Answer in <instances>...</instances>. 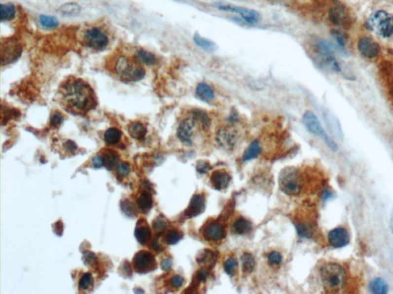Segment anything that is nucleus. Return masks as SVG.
Here are the masks:
<instances>
[{"label": "nucleus", "instance_id": "nucleus-1", "mask_svg": "<svg viewBox=\"0 0 393 294\" xmlns=\"http://www.w3.org/2000/svg\"><path fill=\"white\" fill-rule=\"evenodd\" d=\"M61 105L72 115H85L97 107L96 93L85 80L70 76L61 84L58 90Z\"/></svg>", "mask_w": 393, "mask_h": 294}, {"label": "nucleus", "instance_id": "nucleus-2", "mask_svg": "<svg viewBox=\"0 0 393 294\" xmlns=\"http://www.w3.org/2000/svg\"><path fill=\"white\" fill-rule=\"evenodd\" d=\"M113 71L122 82H136L143 79L146 71L135 56L120 55L114 59Z\"/></svg>", "mask_w": 393, "mask_h": 294}, {"label": "nucleus", "instance_id": "nucleus-3", "mask_svg": "<svg viewBox=\"0 0 393 294\" xmlns=\"http://www.w3.org/2000/svg\"><path fill=\"white\" fill-rule=\"evenodd\" d=\"M321 280L324 289L328 293H338L343 289L347 274L341 265L327 263L321 269Z\"/></svg>", "mask_w": 393, "mask_h": 294}, {"label": "nucleus", "instance_id": "nucleus-4", "mask_svg": "<svg viewBox=\"0 0 393 294\" xmlns=\"http://www.w3.org/2000/svg\"><path fill=\"white\" fill-rule=\"evenodd\" d=\"M80 41L86 48L100 52L105 50L109 45L110 37L104 29L94 26L82 31Z\"/></svg>", "mask_w": 393, "mask_h": 294}, {"label": "nucleus", "instance_id": "nucleus-5", "mask_svg": "<svg viewBox=\"0 0 393 294\" xmlns=\"http://www.w3.org/2000/svg\"><path fill=\"white\" fill-rule=\"evenodd\" d=\"M366 26L379 36L390 38L393 35V16L386 11H376L368 18Z\"/></svg>", "mask_w": 393, "mask_h": 294}, {"label": "nucleus", "instance_id": "nucleus-6", "mask_svg": "<svg viewBox=\"0 0 393 294\" xmlns=\"http://www.w3.org/2000/svg\"><path fill=\"white\" fill-rule=\"evenodd\" d=\"M279 186L283 192L288 196H297L303 187V178L295 167H286L279 176Z\"/></svg>", "mask_w": 393, "mask_h": 294}, {"label": "nucleus", "instance_id": "nucleus-7", "mask_svg": "<svg viewBox=\"0 0 393 294\" xmlns=\"http://www.w3.org/2000/svg\"><path fill=\"white\" fill-rule=\"evenodd\" d=\"M317 59L322 67L333 72H343V67L337 61L332 46L325 40H317L314 44Z\"/></svg>", "mask_w": 393, "mask_h": 294}, {"label": "nucleus", "instance_id": "nucleus-8", "mask_svg": "<svg viewBox=\"0 0 393 294\" xmlns=\"http://www.w3.org/2000/svg\"><path fill=\"white\" fill-rule=\"evenodd\" d=\"M303 122L307 130L320 137L331 150H333V152H337L339 150L337 144L329 137V135H327V133L322 128L319 119L317 118L314 113L312 111H307L305 113L303 117Z\"/></svg>", "mask_w": 393, "mask_h": 294}, {"label": "nucleus", "instance_id": "nucleus-9", "mask_svg": "<svg viewBox=\"0 0 393 294\" xmlns=\"http://www.w3.org/2000/svg\"><path fill=\"white\" fill-rule=\"evenodd\" d=\"M23 53V46L16 37L2 39L1 43V63L8 65L17 61Z\"/></svg>", "mask_w": 393, "mask_h": 294}, {"label": "nucleus", "instance_id": "nucleus-10", "mask_svg": "<svg viewBox=\"0 0 393 294\" xmlns=\"http://www.w3.org/2000/svg\"><path fill=\"white\" fill-rule=\"evenodd\" d=\"M134 270L139 273H147L157 268L155 258L151 252L140 251L135 255L132 261Z\"/></svg>", "mask_w": 393, "mask_h": 294}, {"label": "nucleus", "instance_id": "nucleus-11", "mask_svg": "<svg viewBox=\"0 0 393 294\" xmlns=\"http://www.w3.org/2000/svg\"><path fill=\"white\" fill-rule=\"evenodd\" d=\"M216 8L222 11L235 12L237 14L240 15L241 17L249 24H256V23L260 21V13L258 12H256V11L253 10V9L245 7H238V6H232V5H222V4H218V5H216Z\"/></svg>", "mask_w": 393, "mask_h": 294}, {"label": "nucleus", "instance_id": "nucleus-12", "mask_svg": "<svg viewBox=\"0 0 393 294\" xmlns=\"http://www.w3.org/2000/svg\"><path fill=\"white\" fill-rule=\"evenodd\" d=\"M216 140L220 147L231 150L237 143V131L232 126H223L216 132Z\"/></svg>", "mask_w": 393, "mask_h": 294}, {"label": "nucleus", "instance_id": "nucleus-13", "mask_svg": "<svg viewBox=\"0 0 393 294\" xmlns=\"http://www.w3.org/2000/svg\"><path fill=\"white\" fill-rule=\"evenodd\" d=\"M202 235L210 242H219L225 237V229L219 222H210L203 229Z\"/></svg>", "mask_w": 393, "mask_h": 294}, {"label": "nucleus", "instance_id": "nucleus-14", "mask_svg": "<svg viewBox=\"0 0 393 294\" xmlns=\"http://www.w3.org/2000/svg\"><path fill=\"white\" fill-rule=\"evenodd\" d=\"M328 241L333 248H343L350 244V233L345 228L337 227L328 234Z\"/></svg>", "mask_w": 393, "mask_h": 294}, {"label": "nucleus", "instance_id": "nucleus-15", "mask_svg": "<svg viewBox=\"0 0 393 294\" xmlns=\"http://www.w3.org/2000/svg\"><path fill=\"white\" fill-rule=\"evenodd\" d=\"M196 122L194 118H186L179 124L177 136L181 142L186 144H192V137L195 128Z\"/></svg>", "mask_w": 393, "mask_h": 294}, {"label": "nucleus", "instance_id": "nucleus-16", "mask_svg": "<svg viewBox=\"0 0 393 294\" xmlns=\"http://www.w3.org/2000/svg\"><path fill=\"white\" fill-rule=\"evenodd\" d=\"M358 49L363 57L372 59L379 54V45L370 37H362L358 42Z\"/></svg>", "mask_w": 393, "mask_h": 294}, {"label": "nucleus", "instance_id": "nucleus-17", "mask_svg": "<svg viewBox=\"0 0 393 294\" xmlns=\"http://www.w3.org/2000/svg\"><path fill=\"white\" fill-rule=\"evenodd\" d=\"M205 197L201 194H197L193 196L184 214L189 218L198 216L205 211Z\"/></svg>", "mask_w": 393, "mask_h": 294}, {"label": "nucleus", "instance_id": "nucleus-18", "mask_svg": "<svg viewBox=\"0 0 393 294\" xmlns=\"http://www.w3.org/2000/svg\"><path fill=\"white\" fill-rule=\"evenodd\" d=\"M230 182V176L224 170H216L211 176V182L216 190L221 191L227 189Z\"/></svg>", "mask_w": 393, "mask_h": 294}, {"label": "nucleus", "instance_id": "nucleus-19", "mask_svg": "<svg viewBox=\"0 0 393 294\" xmlns=\"http://www.w3.org/2000/svg\"><path fill=\"white\" fill-rule=\"evenodd\" d=\"M135 235L138 241L143 245L147 244L151 239V229L149 228L148 225L144 218H141L138 222L136 228H135Z\"/></svg>", "mask_w": 393, "mask_h": 294}, {"label": "nucleus", "instance_id": "nucleus-20", "mask_svg": "<svg viewBox=\"0 0 393 294\" xmlns=\"http://www.w3.org/2000/svg\"><path fill=\"white\" fill-rule=\"evenodd\" d=\"M323 115L331 133H333V136L336 138L342 140L343 137V130L337 118L328 111H324Z\"/></svg>", "mask_w": 393, "mask_h": 294}, {"label": "nucleus", "instance_id": "nucleus-21", "mask_svg": "<svg viewBox=\"0 0 393 294\" xmlns=\"http://www.w3.org/2000/svg\"><path fill=\"white\" fill-rule=\"evenodd\" d=\"M138 208L143 213L148 212L152 208L153 200L151 193L147 191L142 192L136 200Z\"/></svg>", "mask_w": 393, "mask_h": 294}, {"label": "nucleus", "instance_id": "nucleus-22", "mask_svg": "<svg viewBox=\"0 0 393 294\" xmlns=\"http://www.w3.org/2000/svg\"><path fill=\"white\" fill-rule=\"evenodd\" d=\"M251 229V223L245 218H238L232 225V232L239 235H244L249 233Z\"/></svg>", "mask_w": 393, "mask_h": 294}, {"label": "nucleus", "instance_id": "nucleus-23", "mask_svg": "<svg viewBox=\"0 0 393 294\" xmlns=\"http://www.w3.org/2000/svg\"><path fill=\"white\" fill-rule=\"evenodd\" d=\"M196 94L205 102H210L214 99L213 89L205 83H201L198 85L196 88Z\"/></svg>", "mask_w": 393, "mask_h": 294}, {"label": "nucleus", "instance_id": "nucleus-24", "mask_svg": "<svg viewBox=\"0 0 393 294\" xmlns=\"http://www.w3.org/2000/svg\"><path fill=\"white\" fill-rule=\"evenodd\" d=\"M128 131L132 138L138 140H143L147 134L145 126L140 122H135L129 124Z\"/></svg>", "mask_w": 393, "mask_h": 294}, {"label": "nucleus", "instance_id": "nucleus-25", "mask_svg": "<svg viewBox=\"0 0 393 294\" xmlns=\"http://www.w3.org/2000/svg\"><path fill=\"white\" fill-rule=\"evenodd\" d=\"M104 159V166L108 170H113L114 167L118 166L119 161V156L118 152L111 149H106L104 154L102 155Z\"/></svg>", "mask_w": 393, "mask_h": 294}, {"label": "nucleus", "instance_id": "nucleus-26", "mask_svg": "<svg viewBox=\"0 0 393 294\" xmlns=\"http://www.w3.org/2000/svg\"><path fill=\"white\" fill-rule=\"evenodd\" d=\"M260 152H261V149H260V144L257 140H254L250 144L249 147L245 150V154L243 156V161L248 162L251 159H256L260 154Z\"/></svg>", "mask_w": 393, "mask_h": 294}, {"label": "nucleus", "instance_id": "nucleus-27", "mask_svg": "<svg viewBox=\"0 0 393 294\" xmlns=\"http://www.w3.org/2000/svg\"><path fill=\"white\" fill-rule=\"evenodd\" d=\"M121 136H122V133H121V130H120L119 129L114 128V127L107 129L106 133H104L105 142H106L107 145H115V144H118V143L120 142Z\"/></svg>", "mask_w": 393, "mask_h": 294}, {"label": "nucleus", "instance_id": "nucleus-28", "mask_svg": "<svg viewBox=\"0 0 393 294\" xmlns=\"http://www.w3.org/2000/svg\"><path fill=\"white\" fill-rule=\"evenodd\" d=\"M369 290L373 294H386L388 292V284L383 278H376L369 284Z\"/></svg>", "mask_w": 393, "mask_h": 294}, {"label": "nucleus", "instance_id": "nucleus-29", "mask_svg": "<svg viewBox=\"0 0 393 294\" xmlns=\"http://www.w3.org/2000/svg\"><path fill=\"white\" fill-rule=\"evenodd\" d=\"M59 11L63 16H74L81 12V7L76 2H67L61 5Z\"/></svg>", "mask_w": 393, "mask_h": 294}, {"label": "nucleus", "instance_id": "nucleus-30", "mask_svg": "<svg viewBox=\"0 0 393 294\" xmlns=\"http://www.w3.org/2000/svg\"><path fill=\"white\" fill-rule=\"evenodd\" d=\"M135 56L138 58L139 61L142 64H147V65H154L158 63V59L151 52L140 49L136 52Z\"/></svg>", "mask_w": 393, "mask_h": 294}, {"label": "nucleus", "instance_id": "nucleus-31", "mask_svg": "<svg viewBox=\"0 0 393 294\" xmlns=\"http://www.w3.org/2000/svg\"><path fill=\"white\" fill-rule=\"evenodd\" d=\"M194 41L196 45L207 52H214L217 49L216 44L207 38H203L202 36L198 35V33H196L194 35Z\"/></svg>", "mask_w": 393, "mask_h": 294}, {"label": "nucleus", "instance_id": "nucleus-32", "mask_svg": "<svg viewBox=\"0 0 393 294\" xmlns=\"http://www.w3.org/2000/svg\"><path fill=\"white\" fill-rule=\"evenodd\" d=\"M315 227L311 222H303L296 225L297 233L300 237L310 238L314 235Z\"/></svg>", "mask_w": 393, "mask_h": 294}, {"label": "nucleus", "instance_id": "nucleus-33", "mask_svg": "<svg viewBox=\"0 0 393 294\" xmlns=\"http://www.w3.org/2000/svg\"><path fill=\"white\" fill-rule=\"evenodd\" d=\"M242 269L245 273H251L255 268V260L250 253H245L241 258Z\"/></svg>", "mask_w": 393, "mask_h": 294}, {"label": "nucleus", "instance_id": "nucleus-34", "mask_svg": "<svg viewBox=\"0 0 393 294\" xmlns=\"http://www.w3.org/2000/svg\"><path fill=\"white\" fill-rule=\"evenodd\" d=\"M216 255L211 250H205L197 258L198 263L205 266H212L216 262Z\"/></svg>", "mask_w": 393, "mask_h": 294}, {"label": "nucleus", "instance_id": "nucleus-35", "mask_svg": "<svg viewBox=\"0 0 393 294\" xmlns=\"http://www.w3.org/2000/svg\"><path fill=\"white\" fill-rule=\"evenodd\" d=\"M15 16H16V8L13 4L5 3L1 5V19L2 21L12 20Z\"/></svg>", "mask_w": 393, "mask_h": 294}, {"label": "nucleus", "instance_id": "nucleus-36", "mask_svg": "<svg viewBox=\"0 0 393 294\" xmlns=\"http://www.w3.org/2000/svg\"><path fill=\"white\" fill-rule=\"evenodd\" d=\"M193 118L195 119L197 123L201 124L204 128H207L210 125V119L206 113L201 111V110H194L193 112Z\"/></svg>", "mask_w": 393, "mask_h": 294}, {"label": "nucleus", "instance_id": "nucleus-37", "mask_svg": "<svg viewBox=\"0 0 393 294\" xmlns=\"http://www.w3.org/2000/svg\"><path fill=\"white\" fill-rule=\"evenodd\" d=\"M38 21H39L40 24L47 29L56 28L59 24V21L56 17L45 16V15H41L38 18Z\"/></svg>", "mask_w": 393, "mask_h": 294}, {"label": "nucleus", "instance_id": "nucleus-38", "mask_svg": "<svg viewBox=\"0 0 393 294\" xmlns=\"http://www.w3.org/2000/svg\"><path fill=\"white\" fill-rule=\"evenodd\" d=\"M182 235L179 231L173 230L168 231L167 232L166 235H165V241L167 244L173 245V244H177L179 241H180L181 239Z\"/></svg>", "mask_w": 393, "mask_h": 294}, {"label": "nucleus", "instance_id": "nucleus-39", "mask_svg": "<svg viewBox=\"0 0 393 294\" xmlns=\"http://www.w3.org/2000/svg\"><path fill=\"white\" fill-rule=\"evenodd\" d=\"M238 261L235 258H229L226 260L223 264V268L226 273L229 275L233 276L235 273L236 270L238 268Z\"/></svg>", "mask_w": 393, "mask_h": 294}, {"label": "nucleus", "instance_id": "nucleus-40", "mask_svg": "<svg viewBox=\"0 0 393 294\" xmlns=\"http://www.w3.org/2000/svg\"><path fill=\"white\" fill-rule=\"evenodd\" d=\"M79 289L82 291H88L90 287H93V278L90 273H86L81 277L78 284Z\"/></svg>", "mask_w": 393, "mask_h": 294}, {"label": "nucleus", "instance_id": "nucleus-41", "mask_svg": "<svg viewBox=\"0 0 393 294\" xmlns=\"http://www.w3.org/2000/svg\"><path fill=\"white\" fill-rule=\"evenodd\" d=\"M121 209L125 213V215L129 217H134L136 215V209L135 206L133 203H131L128 200H125L121 203Z\"/></svg>", "mask_w": 393, "mask_h": 294}, {"label": "nucleus", "instance_id": "nucleus-42", "mask_svg": "<svg viewBox=\"0 0 393 294\" xmlns=\"http://www.w3.org/2000/svg\"><path fill=\"white\" fill-rule=\"evenodd\" d=\"M342 12H343L340 9H331L330 12H329V19L333 24L340 26L342 22L343 21V15L342 14Z\"/></svg>", "mask_w": 393, "mask_h": 294}, {"label": "nucleus", "instance_id": "nucleus-43", "mask_svg": "<svg viewBox=\"0 0 393 294\" xmlns=\"http://www.w3.org/2000/svg\"><path fill=\"white\" fill-rule=\"evenodd\" d=\"M152 227L155 232L161 233L164 232L167 228L166 220L162 216H158L153 221Z\"/></svg>", "mask_w": 393, "mask_h": 294}, {"label": "nucleus", "instance_id": "nucleus-44", "mask_svg": "<svg viewBox=\"0 0 393 294\" xmlns=\"http://www.w3.org/2000/svg\"><path fill=\"white\" fill-rule=\"evenodd\" d=\"M64 121V116L59 111H54L51 115L50 124L53 127H58Z\"/></svg>", "mask_w": 393, "mask_h": 294}, {"label": "nucleus", "instance_id": "nucleus-45", "mask_svg": "<svg viewBox=\"0 0 393 294\" xmlns=\"http://www.w3.org/2000/svg\"><path fill=\"white\" fill-rule=\"evenodd\" d=\"M269 264L272 266H277L282 263L283 258L281 253L277 251H272L267 256Z\"/></svg>", "mask_w": 393, "mask_h": 294}, {"label": "nucleus", "instance_id": "nucleus-46", "mask_svg": "<svg viewBox=\"0 0 393 294\" xmlns=\"http://www.w3.org/2000/svg\"><path fill=\"white\" fill-rule=\"evenodd\" d=\"M131 170L130 164L128 163H122L117 166V174L120 177H125L129 174Z\"/></svg>", "mask_w": 393, "mask_h": 294}, {"label": "nucleus", "instance_id": "nucleus-47", "mask_svg": "<svg viewBox=\"0 0 393 294\" xmlns=\"http://www.w3.org/2000/svg\"><path fill=\"white\" fill-rule=\"evenodd\" d=\"M210 277L209 270L206 268H201L196 273V279L199 283H205Z\"/></svg>", "mask_w": 393, "mask_h": 294}, {"label": "nucleus", "instance_id": "nucleus-48", "mask_svg": "<svg viewBox=\"0 0 393 294\" xmlns=\"http://www.w3.org/2000/svg\"><path fill=\"white\" fill-rule=\"evenodd\" d=\"M184 280L181 276L180 275H174L171 278L170 284L175 289H179L182 286L184 285Z\"/></svg>", "mask_w": 393, "mask_h": 294}, {"label": "nucleus", "instance_id": "nucleus-49", "mask_svg": "<svg viewBox=\"0 0 393 294\" xmlns=\"http://www.w3.org/2000/svg\"><path fill=\"white\" fill-rule=\"evenodd\" d=\"M196 169H197V171L201 173V174H206L211 170V165L209 164L208 162L201 160V161H198V163H197Z\"/></svg>", "mask_w": 393, "mask_h": 294}, {"label": "nucleus", "instance_id": "nucleus-50", "mask_svg": "<svg viewBox=\"0 0 393 294\" xmlns=\"http://www.w3.org/2000/svg\"><path fill=\"white\" fill-rule=\"evenodd\" d=\"M333 35L338 45L342 47L344 46L345 44L347 42V38L343 32L340 31H334L333 32Z\"/></svg>", "mask_w": 393, "mask_h": 294}, {"label": "nucleus", "instance_id": "nucleus-51", "mask_svg": "<svg viewBox=\"0 0 393 294\" xmlns=\"http://www.w3.org/2000/svg\"><path fill=\"white\" fill-rule=\"evenodd\" d=\"M92 165L96 168H101L104 166V159L102 155H97L92 159Z\"/></svg>", "mask_w": 393, "mask_h": 294}, {"label": "nucleus", "instance_id": "nucleus-52", "mask_svg": "<svg viewBox=\"0 0 393 294\" xmlns=\"http://www.w3.org/2000/svg\"><path fill=\"white\" fill-rule=\"evenodd\" d=\"M159 239V237H155L154 240H153L152 243H151L152 249L154 250L156 252H161V251L164 250L163 245L160 243Z\"/></svg>", "mask_w": 393, "mask_h": 294}, {"label": "nucleus", "instance_id": "nucleus-53", "mask_svg": "<svg viewBox=\"0 0 393 294\" xmlns=\"http://www.w3.org/2000/svg\"><path fill=\"white\" fill-rule=\"evenodd\" d=\"M172 266V260L171 258H165L161 262V267L164 270H170Z\"/></svg>", "mask_w": 393, "mask_h": 294}, {"label": "nucleus", "instance_id": "nucleus-54", "mask_svg": "<svg viewBox=\"0 0 393 294\" xmlns=\"http://www.w3.org/2000/svg\"><path fill=\"white\" fill-rule=\"evenodd\" d=\"M84 259H86V261H85V265H92L96 261V256L91 252L87 253L85 256L84 257Z\"/></svg>", "mask_w": 393, "mask_h": 294}, {"label": "nucleus", "instance_id": "nucleus-55", "mask_svg": "<svg viewBox=\"0 0 393 294\" xmlns=\"http://www.w3.org/2000/svg\"><path fill=\"white\" fill-rule=\"evenodd\" d=\"M64 147L70 152H74L77 149L76 144H74L73 141H71V140H68L67 142L64 144Z\"/></svg>", "mask_w": 393, "mask_h": 294}, {"label": "nucleus", "instance_id": "nucleus-56", "mask_svg": "<svg viewBox=\"0 0 393 294\" xmlns=\"http://www.w3.org/2000/svg\"><path fill=\"white\" fill-rule=\"evenodd\" d=\"M332 197V194L329 192V191L326 190L325 192H324L323 198L324 200H327L329 198Z\"/></svg>", "mask_w": 393, "mask_h": 294}]
</instances>
